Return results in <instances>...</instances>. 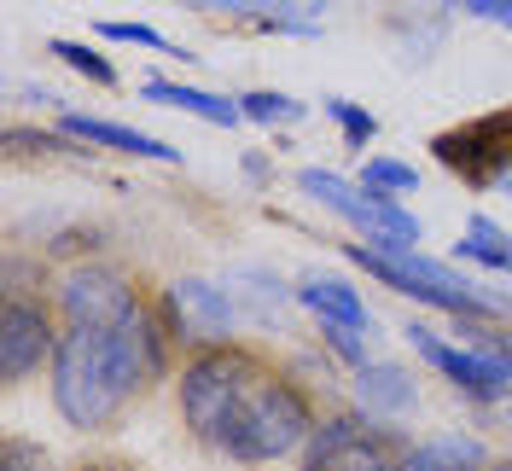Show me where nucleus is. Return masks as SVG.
Returning a JSON list of instances; mask_svg holds the SVG:
<instances>
[{"mask_svg": "<svg viewBox=\"0 0 512 471\" xmlns=\"http://www.w3.org/2000/svg\"><path fill=\"white\" fill-rule=\"evenodd\" d=\"M128 390L111 361V338L105 326H70L59 332L53 349V408L76 425V431H99L123 413Z\"/></svg>", "mask_w": 512, "mask_h": 471, "instance_id": "obj_1", "label": "nucleus"}, {"mask_svg": "<svg viewBox=\"0 0 512 471\" xmlns=\"http://www.w3.org/2000/svg\"><path fill=\"white\" fill-rule=\"evenodd\" d=\"M262 373L268 367L256 361L251 349H233V344L198 349L187 361V373H181V413H187L192 437L222 448L227 431H233V419H239V408L251 402V390L262 384Z\"/></svg>", "mask_w": 512, "mask_h": 471, "instance_id": "obj_2", "label": "nucleus"}, {"mask_svg": "<svg viewBox=\"0 0 512 471\" xmlns=\"http://www.w3.org/2000/svg\"><path fill=\"white\" fill-rule=\"evenodd\" d=\"M309 431H315V413L303 402V390L274 373H262V384L251 390V402L239 408L233 431H227L222 454L227 460H245V466H262V460L291 454L297 442H309Z\"/></svg>", "mask_w": 512, "mask_h": 471, "instance_id": "obj_3", "label": "nucleus"}, {"mask_svg": "<svg viewBox=\"0 0 512 471\" xmlns=\"http://www.w3.org/2000/svg\"><path fill=\"white\" fill-rule=\"evenodd\" d=\"M350 262H361V268H367L373 280H384L390 291L419 297V303H437V309H448V314H466V320H489V314H495L489 297H478L460 274H448L443 262H431V256H419V251H373V245H350Z\"/></svg>", "mask_w": 512, "mask_h": 471, "instance_id": "obj_4", "label": "nucleus"}, {"mask_svg": "<svg viewBox=\"0 0 512 471\" xmlns=\"http://www.w3.org/2000/svg\"><path fill=\"white\" fill-rule=\"evenodd\" d=\"M297 187L309 192L315 204L338 210L373 251H419V221L408 216V210H396L390 198H379V192L350 187V181H338L332 169H303Z\"/></svg>", "mask_w": 512, "mask_h": 471, "instance_id": "obj_5", "label": "nucleus"}, {"mask_svg": "<svg viewBox=\"0 0 512 471\" xmlns=\"http://www.w3.org/2000/svg\"><path fill=\"white\" fill-rule=\"evenodd\" d=\"M431 152L443 169H454L466 187H495L512 169V111H483L472 123L443 128L431 140Z\"/></svg>", "mask_w": 512, "mask_h": 471, "instance_id": "obj_6", "label": "nucleus"}, {"mask_svg": "<svg viewBox=\"0 0 512 471\" xmlns=\"http://www.w3.org/2000/svg\"><path fill=\"white\" fill-rule=\"evenodd\" d=\"M53 349H59V332H53L47 303L6 291V309H0V373H6V384H24L41 361H53Z\"/></svg>", "mask_w": 512, "mask_h": 471, "instance_id": "obj_7", "label": "nucleus"}, {"mask_svg": "<svg viewBox=\"0 0 512 471\" xmlns=\"http://www.w3.org/2000/svg\"><path fill=\"white\" fill-rule=\"evenodd\" d=\"M59 309L70 326H117L123 314H134V285L105 268V262H76L70 274L59 280Z\"/></svg>", "mask_w": 512, "mask_h": 471, "instance_id": "obj_8", "label": "nucleus"}, {"mask_svg": "<svg viewBox=\"0 0 512 471\" xmlns=\"http://www.w3.org/2000/svg\"><path fill=\"white\" fill-rule=\"evenodd\" d=\"M408 338H414V349L437 367V373H448L454 378V390H466V396H478V402H489V396H501L512 384V367L501 361V355H489V349H454V344H443L437 332H425V326H408Z\"/></svg>", "mask_w": 512, "mask_h": 471, "instance_id": "obj_9", "label": "nucleus"}, {"mask_svg": "<svg viewBox=\"0 0 512 471\" xmlns=\"http://www.w3.org/2000/svg\"><path fill=\"white\" fill-rule=\"evenodd\" d=\"M169 314H175V332L192 338V344H204V349L227 344L233 326H239L233 297H227L222 285H210V280H175L169 285Z\"/></svg>", "mask_w": 512, "mask_h": 471, "instance_id": "obj_10", "label": "nucleus"}, {"mask_svg": "<svg viewBox=\"0 0 512 471\" xmlns=\"http://www.w3.org/2000/svg\"><path fill=\"white\" fill-rule=\"evenodd\" d=\"M105 338H111V361H117V378H123L128 396L146 390L163 373V344H158V326H152L146 309H134L117 326H105Z\"/></svg>", "mask_w": 512, "mask_h": 471, "instance_id": "obj_11", "label": "nucleus"}, {"mask_svg": "<svg viewBox=\"0 0 512 471\" xmlns=\"http://www.w3.org/2000/svg\"><path fill=\"white\" fill-rule=\"evenodd\" d=\"M64 134H76V140H94V146H111V152H134V157H158V163H181L175 146H163L152 134H140V128H123V123H99V117H82V111H64L59 117Z\"/></svg>", "mask_w": 512, "mask_h": 471, "instance_id": "obj_12", "label": "nucleus"}, {"mask_svg": "<svg viewBox=\"0 0 512 471\" xmlns=\"http://www.w3.org/2000/svg\"><path fill=\"white\" fill-rule=\"evenodd\" d=\"M355 396L373 413H408L414 408V373H402L390 361H367V367H355Z\"/></svg>", "mask_w": 512, "mask_h": 471, "instance_id": "obj_13", "label": "nucleus"}, {"mask_svg": "<svg viewBox=\"0 0 512 471\" xmlns=\"http://www.w3.org/2000/svg\"><path fill=\"white\" fill-rule=\"evenodd\" d=\"M140 94L158 99V105H181V111H192V117H204V123H216V128H233L245 117V105H233L222 94H204V88H187V82H146Z\"/></svg>", "mask_w": 512, "mask_h": 471, "instance_id": "obj_14", "label": "nucleus"}, {"mask_svg": "<svg viewBox=\"0 0 512 471\" xmlns=\"http://www.w3.org/2000/svg\"><path fill=\"white\" fill-rule=\"evenodd\" d=\"M297 297H303V303H309V309H315L320 320H344V326H373V320H367V303L355 297V285L332 280V274H315V280H303V285H297Z\"/></svg>", "mask_w": 512, "mask_h": 471, "instance_id": "obj_15", "label": "nucleus"}, {"mask_svg": "<svg viewBox=\"0 0 512 471\" xmlns=\"http://www.w3.org/2000/svg\"><path fill=\"white\" fill-rule=\"evenodd\" d=\"M367 437V425L355 419V413H338V419H320L309 442H303V471H332L338 454H350L355 442Z\"/></svg>", "mask_w": 512, "mask_h": 471, "instance_id": "obj_16", "label": "nucleus"}, {"mask_svg": "<svg viewBox=\"0 0 512 471\" xmlns=\"http://www.w3.org/2000/svg\"><path fill=\"white\" fill-rule=\"evenodd\" d=\"M454 256L483 262V268H512V233L507 227H495L489 216H472L466 221V239L454 245Z\"/></svg>", "mask_w": 512, "mask_h": 471, "instance_id": "obj_17", "label": "nucleus"}, {"mask_svg": "<svg viewBox=\"0 0 512 471\" xmlns=\"http://www.w3.org/2000/svg\"><path fill=\"white\" fill-rule=\"evenodd\" d=\"M332 471H402V460H396V448H390V437H379V431H367V437L355 442L350 454H338V460H332Z\"/></svg>", "mask_w": 512, "mask_h": 471, "instance_id": "obj_18", "label": "nucleus"}, {"mask_svg": "<svg viewBox=\"0 0 512 471\" xmlns=\"http://www.w3.org/2000/svg\"><path fill=\"white\" fill-rule=\"evenodd\" d=\"M47 53H59L70 70H82L88 82H99V88H117V70H111V59H99L94 47H82V41H47Z\"/></svg>", "mask_w": 512, "mask_h": 471, "instance_id": "obj_19", "label": "nucleus"}, {"mask_svg": "<svg viewBox=\"0 0 512 471\" xmlns=\"http://www.w3.org/2000/svg\"><path fill=\"white\" fill-rule=\"evenodd\" d=\"M361 187L367 192H414L419 187V175L414 169H408V163H390V157H367V163H361Z\"/></svg>", "mask_w": 512, "mask_h": 471, "instance_id": "obj_20", "label": "nucleus"}, {"mask_svg": "<svg viewBox=\"0 0 512 471\" xmlns=\"http://www.w3.org/2000/svg\"><path fill=\"white\" fill-rule=\"evenodd\" d=\"M245 117H251V123H297L303 105L286 99V94H245Z\"/></svg>", "mask_w": 512, "mask_h": 471, "instance_id": "obj_21", "label": "nucleus"}, {"mask_svg": "<svg viewBox=\"0 0 512 471\" xmlns=\"http://www.w3.org/2000/svg\"><path fill=\"white\" fill-rule=\"evenodd\" d=\"M326 111H332V117L344 123V140H350V146H367V140L379 134V123H373V111H355L350 99H326Z\"/></svg>", "mask_w": 512, "mask_h": 471, "instance_id": "obj_22", "label": "nucleus"}, {"mask_svg": "<svg viewBox=\"0 0 512 471\" xmlns=\"http://www.w3.org/2000/svg\"><path fill=\"white\" fill-rule=\"evenodd\" d=\"M320 332H326V344L338 349V355H350L355 367H367V344H361V326H344V320H320Z\"/></svg>", "mask_w": 512, "mask_h": 471, "instance_id": "obj_23", "label": "nucleus"}, {"mask_svg": "<svg viewBox=\"0 0 512 471\" xmlns=\"http://www.w3.org/2000/svg\"><path fill=\"white\" fill-rule=\"evenodd\" d=\"M99 35H105V41H134V47H152V53H175V47L152 30V24H99Z\"/></svg>", "mask_w": 512, "mask_h": 471, "instance_id": "obj_24", "label": "nucleus"}, {"mask_svg": "<svg viewBox=\"0 0 512 471\" xmlns=\"http://www.w3.org/2000/svg\"><path fill=\"white\" fill-rule=\"evenodd\" d=\"M0 471H47V454L12 437V442H6V466H0Z\"/></svg>", "mask_w": 512, "mask_h": 471, "instance_id": "obj_25", "label": "nucleus"}, {"mask_svg": "<svg viewBox=\"0 0 512 471\" xmlns=\"http://www.w3.org/2000/svg\"><path fill=\"white\" fill-rule=\"evenodd\" d=\"M460 12H472V18H489V24H507L512 30V0H454Z\"/></svg>", "mask_w": 512, "mask_h": 471, "instance_id": "obj_26", "label": "nucleus"}, {"mask_svg": "<svg viewBox=\"0 0 512 471\" xmlns=\"http://www.w3.org/2000/svg\"><path fill=\"white\" fill-rule=\"evenodd\" d=\"M82 471H134V466H128V460H88Z\"/></svg>", "mask_w": 512, "mask_h": 471, "instance_id": "obj_27", "label": "nucleus"}, {"mask_svg": "<svg viewBox=\"0 0 512 471\" xmlns=\"http://www.w3.org/2000/svg\"><path fill=\"white\" fill-rule=\"evenodd\" d=\"M489 471H512V460H501V466H489Z\"/></svg>", "mask_w": 512, "mask_h": 471, "instance_id": "obj_28", "label": "nucleus"}, {"mask_svg": "<svg viewBox=\"0 0 512 471\" xmlns=\"http://www.w3.org/2000/svg\"><path fill=\"white\" fill-rule=\"evenodd\" d=\"M303 6H309V12H315V6H326V0H303Z\"/></svg>", "mask_w": 512, "mask_h": 471, "instance_id": "obj_29", "label": "nucleus"}]
</instances>
